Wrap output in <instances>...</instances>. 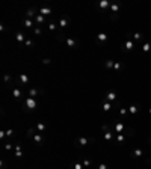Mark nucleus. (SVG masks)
I'll return each mask as SVG.
<instances>
[{"instance_id": "obj_2", "label": "nucleus", "mask_w": 151, "mask_h": 169, "mask_svg": "<svg viewBox=\"0 0 151 169\" xmlns=\"http://www.w3.org/2000/svg\"><path fill=\"white\" fill-rule=\"evenodd\" d=\"M89 142H94V139H88V138H79V139H76V145L77 146H85V145H88Z\"/></svg>"}, {"instance_id": "obj_36", "label": "nucleus", "mask_w": 151, "mask_h": 169, "mask_svg": "<svg viewBox=\"0 0 151 169\" xmlns=\"http://www.w3.org/2000/svg\"><path fill=\"white\" fill-rule=\"evenodd\" d=\"M12 134H14V130H11V128H9V130H6V136H8V138H11Z\"/></svg>"}, {"instance_id": "obj_30", "label": "nucleus", "mask_w": 151, "mask_h": 169, "mask_svg": "<svg viewBox=\"0 0 151 169\" xmlns=\"http://www.w3.org/2000/svg\"><path fill=\"white\" fill-rule=\"evenodd\" d=\"M48 29L53 32V30H56V29H57V26H56L55 23H53V21H50V23H48Z\"/></svg>"}, {"instance_id": "obj_3", "label": "nucleus", "mask_w": 151, "mask_h": 169, "mask_svg": "<svg viewBox=\"0 0 151 169\" xmlns=\"http://www.w3.org/2000/svg\"><path fill=\"white\" fill-rule=\"evenodd\" d=\"M38 15V14H36V9H35V8H29L27 11H26V18H33L35 20V17H36Z\"/></svg>"}, {"instance_id": "obj_26", "label": "nucleus", "mask_w": 151, "mask_h": 169, "mask_svg": "<svg viewBox=\"0 0 151 169\" xmlns=\"http://www.w3.org/2000/svg\"><path fill=\"white\" fill-rule=\"evenodd\" d=\"M113 65H115V62H113V60H106V63H104V67H106V68H109V70H110V68H113Z\"/></svg>"}, {"instance_id": "obj_42", "label": "nucleus", "mask_w": 151, "mask_h": 169, "mask_svg": "<svg viewBox=\"0 0 151 169\" xmlns=\"http://www.w3.org/2000/svg\"><path fill=\"white\" fill-rule=\"evenodd\" d=\"M11 148H12V145H11V143H6V145H5V149H11Z\"/></svg>"}, {"instance_id": "obj_6", "label": "nucleus", "mask_w": 151, "mask_h": 169, "mask_svg": "<svg viewBox=\"0 0 151 169\" xmlns=\"http://www.w3.org/2000/svg\"><path fill=\"white\" fill-rule=\"evenodd\" d=\"M65 42H67V45H68V47H70V48H74L76 47V45H77V41H76V39L74 38H67L65 39Z\"/></svg>"}, {"instance_id": "obj_1", "label": "nucleus", "mask_w": 151, "mask_h": 169, "mask_svg": "<svg viewBox=\"0 0 151 169\" xmlns=\"http://www.w3.org/2000/svg\"><path fill=\"white\" fill-rule=\"evenodd\" d=\"M36 106H38L36 100L32 98V97H27V98L24 100V107H26L27 112H30V110H35V109H36Z\"/></svg>"}, {"instance_id": "obj_10", "label": "nucleus", "mask_w": 151, "mask_h": 169, "mask_svg": "<svg viewBox=\"0 0 151 169\" xmlns=\"http://www.w3.org/2000/svg\"><path fill=\"white\" fill-rule=\"evenodd\" d=\"M39 14H41V15H50V14H52V9L48 8V6H44V8H41L39 9Z\"/></svg>"}, {"instance_id": "obj_22", "label": "nucleus", "mask_w": 151, "mask_h": 169, "mask_svg": "<svg viewBox=\"0 0 151 169\" xmlns=\"http://www.w3.org/2000/svg\"><path fill=\"white\" fill-rule=\"evenodd\" d=\"M133 47H135V44H133V41H130V39H128V41L125 42V50H131Z\"/></svg>"}, {"instance_id": "obj_31", "label": "nucleus", "mask_w": 151, "mask_h": 169, "mask_svg": "<svg viewBox=\"0 0 151 169\" xmlns=\"http://www.w3.org/2000/svg\"><path fill=\"white\" fill-rule=\"evenodd\" d=\"M33 33H35V35H41V33H42L41 27H33Z\"/></svg>"}, {"instance_id": "obj_11", "label": "nucleus", "mask_w": 151, "mask_h": 169, "mask_svg": "<svg viewBox=\"0 0 151 169\" xmlns=\"http://www.w3.org/2000/svg\"><path fill=\"white\" fill-rule=\"evenodd\" d=\"M32 139H33V141L36 142L38 145H39V143H42V142H44V136H42V134H39V133H36V134H35Z\"/></svg>"}, {"instance_id": "obj_39", "label": "nucleus", "mask_w": 151, "mask_h": 169, "mask_svg": "<svg viewBox=\"0 0 151 169\" xmlns=\"http://www.w3.org/2000/svg\"><path fill=\"white\" fill-rule=\"evenodd\" d=\"M89 165H91V160H85L83 161V166H89Z\"/></svg>"}, {"instance_id": "obj_24", "label": "nucleus", "mask_w": 151, "mask_h": 169, "mask_svg": "<svg viewBox=\"0 0 151 169\" xmlns=\"http://www.w3.org/2000/svg\"><path fill=\"white\" fill-rule=\"evenodd\" d=\"M24 26H26V27H32V26H33V21H32L30 18H26V20H24Z\"/></svg>"}, {"instance_id": "obj_25", "label": "nucleus", "mask_w": 151, "mask_h": 169, "mask_svg": "<svg viewBox=\"0 0 151 169\" xmlns=\"http://www.w3.org/2000/svg\"><path fill=\"white\" fill-rule=\"evenodd\" d=\"M118 9H119V3H116V2L112 3V12H113V14H116V11H118Z\"/></svg>"}, {"instance_id": "obj_9", "label": "nucleus", "mask_w": 151, "mask_h": 169, "mask_svg": "<svg viewBox=\"0 0 151 169\" xmlns=\"http://www.w3.org/2000/svg\"><path fill=\"white\" fill-rule=\"evenodd\" d=\"M113 128H115V133H123L124 131V124H121V122H116V124H113Z\"/></svg>"}, {"instance_id": "obj_12", "label": "nucleus", "mask_w": 151, "mask_h": 169, "mask_svg": "<svg viewBox=\"0 0 151 169\" xmlns=\"http://www.w3.org/2000/svg\"><path fill=\"white\" fill-rule=\"evenodd\" d=\"M142 149H139V148H136L135 151H133V153H131V157H133V159H139V157H142Z\"/></svg>"}, {"instance_id": "obj_28", "label": "nucleus", "mask_w": 151, "mask_h": 169, "mask_svg": "<svg viewBox=\"0 0 151 169\" xmlns=\"http://www.w3.org/2000/svg\"><path fill=\"white\" fill-rule=\"evenodd\" d=\"M124 141H125V136L124 134H116V142L121 143V142H124Z\"/></svg>"}, {"instance_id": "obj_17", "label": "nucleus", "mask_w": 151, "mask_h": 169, "mask_svg": "<svg viewBox=\"0 0 151 169\" xmlns=\"http://www.w3.org/2000/svg\"><path fill=\"white\" fill-rule=\"evenodd\" d=\"M97 39H98V42H106L107 41V35L106 33H98Z\"/></svg>"}, {"instance_id": "obj_34", "label": "nucleus", "mask_w": 151, "mask_h": 169, "mask_svg": "<svg viewBox=\"0 0 151 169\" xmlns=\"http://www.w3.org/2000/svg\"><path fill=\"white\" fill-rule=\"evenodd\" d=\"M113 68H115V70H121V68H123V63H121V62H116V63L113 65Z\"/></svg>"}, {"instance_id": "obj_32", "label": "nucleus", "mask_w": 151, "mask_h": 169, "mask_svg": "<svg viewBox=\"0 0 151 169\" xmlns=\"http://www.w3.org/2000/svg\"><path fill=\"white\" fill-rule=\"evenodd\" d=\"M42 63H44V65H50V63H52V59L45 57V59H42Z\"/></svg>"}, {"instance_id": "obj_29", "label": "nucleus", "mask_w": 151, "mask_h": 169, "mask_svg": "<svg viewBox=\"0 0 151 169\" xmlns=\"http://www.w3.org/2000/svg\"><path fill=\"white\" fill-rule=\"evenodd\" d=\"M15 39H17L18 42H23V41H24V35H23V33H17Z\"/></svg>"}, {"instance_id": "obj_18", "label": "nucleus", "mask_w": 151, "mask_h": 169, "mask_svg": "<svg viewBox=\"0 0 151 169\" xmlns=\"http://www.w3.org/2000/svg\"><path fill=\"white\" fill-rule=\"evenodd\" d=\"M35 134H36V130H35V128H29V130H27V133H26V136H27L29 139H32Z\"/></svg>"}, {"instance_id": "obj_46", "label": "nucleus", "mask_w": 151, "mask_h": 169, "mask_svg": "<svg viewBox=\"0 0 151 169\" xmlns=\"http://www.w3.org/2000/svg\"><path fill=\"white\" fill-rule=\"evenodd\" d=\"M150 113H151V107H150Z\"/></svg>"}, {"instance_id": "obj_19", "label": "nucleus", "mask_w": 151, "mask_h": 169, "mask_svg": "<svg viewBox=\"0 0 151 169\" xmlns=\"http://www.w3.org/2000/svg\"><path fill=\"white\" fill-rule=\"evenodd\" d=\"M128 112H130V115H136L139 112V107L138 106H130L128 107Z\"/></svg>"}, {"instance_id": "obj_35", "label": "nucleus", "mask_w": 151, "mask_h": 169, "mask_svg": "<svg viewBox=\"0 0 151 169\" xmlns=\"http://www.w3.org/2000/svg\"><path fill=\"white\" fill-rule=\"evenodd\" d=\"M74 169H83V165H82V163H76L74 165Z\"/></svg>"}, {"instance_id": "obj_14", "label": "nucleus", "mask_w": 151, "mask_h": 169, "mask_svg": "<svg viewBox=\"0 0 151 169\" xmlns=\"http://www.w3.org/2000/svg\"><path fill=\"white\" fill-rule=\"evenodd\" d=\"M29 80H30V79H29V75H27V74H20V82H21V83L27 85V83H29Z\"/></svg>"}, {"instance_id": "obj_37", "label": "nucleus", "mask_w": 151, "mask_h": 169, "mask_svg": "<svg viewBox=\"0 0 151 169\" xmlns=\"http://www.w3.org/2000/svg\"><path fill=\"white\" fill-rule=\"evenodd\" d=\"M26 45H27V47H30V45H33V41H32V39H27V41H26Z\"/></svg>"}, {"instance_id": "obj_41", "label": "nucleus", "mask_w": 151, "mask_h": 169, "mask_svg": "<svg viewBox=\"0 0 151 169\" xmlns=\"http://www.w3.org/2000/svg\"><path fill=\"white\" fill-rule=\"evenodd\" d=\"M110 18H112V20H118V15H116V14H112V15H110Z\"/></svg>"}, {"instance_id": "obj_4", "label": "nucleus", "mask_w": 151, "mask_h": 169, "mask_svg": "<svg viewBox=\"0 0 151 169\" xmlns=\"http://www.w3.org/2000/svg\"><path fill=\"white\" fill-rule=\"evenodd\" d=\"M124 136L125 138H133V136H135V128L133 127H125L124 128Z\"/></svg>"}, {"instance_id": "obj_38", "label": "nucleus", "mask_w": 151, "mask_h": 169, "mask_svg": "<svg viewBox=\"0 0 151 169\" xmlns=\"http://www.w3.org/2000/svg\"><path fill=\"white\" fill-rule=\"evenodd\" d=\"M98 169H109V168H107V165L101 163V165H100V166H98Z\"/></svg>"}, {"instance_id": "obj_15", "label": "nucleus", "mask_w": 151, "mask_h": 169, "mask_svg": "<svg viewBox=\"0 0 151 169\" xmlns=\"http://www.w3.org/2000/svg\"><path fill=\"white\" fill-rule=\"evenodd\" d=\"M113 133L115 131H112V130L106 131V133H104V139H106V141H112V139H113Z\"/></svg>"}, {"instance_id": "obj_13", "label": "nucleus", "mask_w": 151, "mask_h": 169, "mask_svg": "<svg viewBox=\"0 0 151 169\" xmlns=\"http://www.w3.org/2000/svg\"><path fill=\"white\" fill-rule=\"evenodd\" d=\"M44 21H45V17L41 15V14H38V15L35 17V23H36V24H42Z\"/></svg>"}, {"instance_id": "obj_5", "label": "nucleus", "mask_w": 151, "mask_h": 169, "mask_svg": "<svg viewBox=\"0 0 151 169\" xmlns=\"http://www.w3.org/2000/svg\"><path fill=\"white\" fill-rule=\"evenodd\" d=\"M68 24H70V18H68V17H62L60 21H59V27L60 29H65Z\"/></svg>"}, {"instance_id": "obj_27", "label": "nucleus", "mask_w": 151, "mask_h": 169, "mask_svg": "<svg viewBox=\"0 0 151 169\" xmlns=\"http://www.w3.org/2000/svg\"><path fill=\"white\" fill-rule=\"evenodd\" d=\"M142 50H143V51H150V50H151V44H150V42H145V44L142 45Z\"/></svg>"}, {"instance_id": "obj_23", "label": "nucleus", "mask_w": 151, "mask_h": 169, "mask_svg": "<svg viewBox=\"0 0 151 169\" xmlns=\"http://www.w3.org/2000/svg\"><path fill=\"white\" fill-rule=\"evenodd\" d=\"M107 6H109V2H107V0H101V2H100V8L107 9Z\"/></svg>"}, {"instance_id": "obj_8", "label": "nucleus", "mask_w": 151, "mask_h": 169, "mask_svg": "<svg viewBox=\"0 0 151 169\" xmlns=\"http://www.w3.org/2000/svg\"><path fill=\"white\" fill-rule=\"evenodd\" d=\"M106 101H116V94H115L113 91L107 92L106 94Z\"/></svg>"}, {"instance_id": "obj_40", "label": "nucleus", "mask_w": 151, "mask_h": 169, "mask_svg": "<svg viewBox=\"0 0 151 169\" xmlns=\"http://www.w3.org/2000/svg\"><path fill=\"white\" fill-rule=\"evenodd\" d=\"M15 157H23V153H21V151H17V153H15Z\"/></svg>"}, {"instance_id": "obj_33", "label": "nucleus", "mask_w": 151, "mask_h": 169, "mask_svg": "<svg viewBox=\"0 0 151 169\" xmlns=\"http://www.w3.org/2000/svg\"><path fill=\"white\" fill-rule=\"evenodd\" d=\"M133 38H135L136 41H141V39H142V35H141V33H135V35H133Z\"/></svg>"}, {"instance_id": "obj_43", "label": "nucleus", "mask_w": 151, "mask_h": 169, "mask_svg": "<svg viewBox=\"0 0 151 169\" xmlns=\"http://www.w3.org/2000/svg\"><path fill=\"white\" fill-rule=\"evenodd\" d=\"M5 82H11V75H8V74L5 75Z\"/></svg>"}, {"instance_id": "obj_45", "label": "nucleus", "mask_w": 151, "mask_h": 169, "mask_svg": "<svg viewBox=\"0 0 151 169\" xmlns=\"http://www.w3.org/2000/svg\"><path fill=\"white\" fill-rule=\"evenodd\" d=\"M145 163L147 165H151V159H145Z\"/></svg>"}, {"instance_id": "obj_21", "label": "nucleus", "mask_w": 151, "mask_h": 169, "mask_svg": "<svg viewBox=\"0 0 151 169\" xmlns=\"http://www.w3.org/2000/svg\"><path fill=\"white\" fill-rule=\"evenodd\" d=\"M103 109L106 110V112H107V110H110V109H112V106H110V103L104 100V103H103Z\"/></svg>"}, {"instance_id": "obj_47", "label": "nucleus", "mask_w": 151, "mask_h": 169, "mask_svg": "<svg viewBox=\"0 0 151 169\" xmlns=\"http://www.w3.org/2000/svg\"><path fill=\"white\" fill-rule=\"evenodd\" d=\"M150 142H151V139H150Z\"/></svg>"}, {"instance_id": "obj_7", "label": "nucleus", "mask_w": 151, "mask_h": 169, "mask_svg": "<svg viewBox=\"0 0 151 169\" xmlns=\"http://www.w3.org/2000/svg\"><path fill=\"white\" fill-rule=\"evenodd\" d=\"M39 94H42L41 89H39V91H38V89H35V88H30V89H29V97H32V98H35V97L39 95Z\"/></svg>"}, {"instance_id": "obj_44", "label": "nucleus", "mask_w": 151, "mask_h": 169, "mask_svg": "<svg viewBox=\"0 0 151 169\" xmlns=\"http://www.w3.org/2000/svg\"><path fill=\"white\" fill-rule=\"evenodd\" d=\"M119 112H121V115H123V116H124V115H125V113H127V109H121V110H119Z\"/></svg>"}, {"instance_id": "obj_20", "label": "nucleus", "mask_w": 151, "mask_h": 169, "mask_svg": "<svg viewBox=\"0 0 151 169\" xmlns=\"http://www.w3.org/2000/svg\"><path fill=\"white\" fill-rule=\"evenodd\" d=\"M12 95H14V98H15V100H18L20 98V97H21V91H20V89H14V91H12Z\"/></svg>"}, {"instance_id": "obj_16", "label": "nucleus", "mask_w": 151, "mask_h": 169, "mask_svg": "<svg viewBox=\"0 0 151 169\" xmlns=\"http://www.w3.org/2000/svg\"><path fill=\"white\" fill-rule=\"evenodd\" d=\"M45 127H47V125H45V122H38L36 124V130L41 133V131H44L45 130Z\"/></svg>"}]
</instances>
